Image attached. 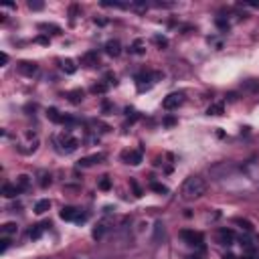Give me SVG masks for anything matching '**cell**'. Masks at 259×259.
Wrapping results in <instances>:
<instances>
[{
    "label": "cell",
    "mask_w": 259,
    "mask_h": 259,
    "mask_svg": "<svg viewBox=\"0 0 259 259\" xmlns=\"http://www.w3.org/2000/svg\"><path fill=\"white\" fill-rule=\"evenodd\" d=\"M204 192H206V182H204V178H200V176H188V178L182 182L180 198L186 200V202H190V200H198Z\"/></svg>",
    "instance_id": "obj_1"
},
{
    "label": "cell",
    "mask_w": 259,
    "mask_h": 259,
    "mask_svg": "<svg viewBox=\"0 0 259 259\" xmlns=\"http://www.w3.org/2000/svg\"><path fill=\"white\" fill-rule=\"evenodd\" d=\"M182 101H184V93H170L164 97L162 105H164V109H176L178 105H182Z\"/></svg>",
    "instance_id": "obj_2"
},
{
    "label": "cell",
    "mask_w": 259,
    "mask_h": 259,
    "mask_svg": "<svg viewBox=\"0 0 259 259\" xmlns=\"http://www.w3.org/2000/svg\"><path fill=\"white\" fill-rule=\"evenodd\" d=\"M61 219L63 221H83L85 219V214H81L77 208H73V206H65L63 210H61Z\"/></svg>",
    "instance_id": "obj_3"
},
{
    "label": "cell",
    "mask_w": 259,
    "mask_h": 259,
    "mask_svg": "<svg viewBox=\"0 0 259 259\" xmlns=\"http://www.w3.org/2000/svg\"><path fill=\"white\" fill-rule=\"evenodd\" d=\"M182 239L188 245H196V247L202 245V235L200 233H194V231H182Z\"/></svg>",
    "instance_id": "obj_4"
},
{
    "label": "cell",
    "mask_w": 259,
    "mask_h": 259,
    "mask_svg": "<svg viewBox=\"0 0 259 259\" xmlns=\"http://www.w3.org/2000/svg\"><path fill=\"white\" fill-rule=\"evenodd\" d=\"M105 53L117 57V55L121 53V45H119V40H109V42L105 45Z\"/></svg>",
    "instance_id": "obj_5"
},
{
    "label": "cell",
    "mask_w": 259,
    "mask_h": 259,
    "mask_svg": "<svg viewBox=\"0 0 259 259\" xmlns=\"http://www.w3.org/2000/svg\"><path fill=\"white\" fill-rule=\"evenodd\" d=\"M103 158H105L103 154H93V156H87V158H83L79 164H81V166H93V164H99Z\"/></svg>",
    "instance_id": "obj_6"
},
{
    "label": "cell",
    "mask_w": 259,
    "mask_h": 259,
    "mask_svg": "<svg viewBox=\"0 0 259 259\" xmlns=\"http://www.w3.org/2000/svg\"><path fill=\"white\" fill-rule=\"evenodd\" d=\"M18 71H20V73H24V75H34V73H36V65H34V63H26V61H24V63H20V65H18Z\"/></svg>",
    "instance_id": "obj_7"
},
{
    "label": "cell",
    "mask_w": 259,
    "mask_h": 259,
    "mask_svg": "<svg viewBox=\"0 0 259 259\" xmlns=\"http://www.w3.org/2000/svg\"><path fill=\"white\" fill-rule=\"evenodd\" d=\"M49 208H51V200H47V198H42V200H38V202L34 204V212H36V214H45Z\"/></svg>",
    "instance_id": "obj_8"
},
{
    "label": "cell",
    "mask_w": 259,
    "mask_h": 259,
    "mask_svg": "<svg viewBox=\"0 0 259 259\" xmlns=\"http://www.w3.org/2000/svg\"><path fill=\"white\" fill-rule=\"evenodd\" d=\"M219 241H221L223 245H231V243H233V231L221 229V231H219Z\"/></svg>",
    "instance_id": "obj_9"
},
{
    "label": "cell",
    "mask_w": 259,
    "mask_h": 259,
    "mask_svg": "<svg viewBox=\"0 0 259 259\" xmlns=\"http://www.w3.org/2000/svg\"><path fill=\"white\" fill-rule=\"evenodd\" d=\"M123 158L127 160V164H140L142 162V154H140V150H136V152H130V154H123Z\"/></svg>",
    "instance_id": "obj_10"
},
{
    "label": "cell",
    "mask_w": 259,
    "mask_h": 259,
    "mask_svg": "<svg viewBox=\"0 0 259 259\" xmlns=\"http://www.w3.org/2000/svg\"><path fill=\"white\" fill-rule=\"evenodd\" d=\"M47 227H51V225H47V223H42V225H34L30 231H28V235H30V239H38L40 235H42V231L47 229Z\"/></svg>",
    "instance_id": "obj_11"
},
{
    "label": "cell",
    "mask_w": 259,
    "mask_h": 259,
    "mask_svg": "<svg viewBox=\"0 0 259 259\" xmlns=\"http://www.w3.org/2000/svg\"><path fill=\"white\" fill-rule=\"evenodd\" d=\"M18 190H20V188H18L16 184H14V186H12V184H4V186H2V192H4V196H8V198H14V196L18 194Z\"/></svg>",
    "instance_id": "obj_12"
},
{
    "label": "cell",
    "mask_w": 259,
    "mask_h": 259,
    "mask_svg": "<svg viewBox=\"0 0 259 259\" xmlns=\"http://www.w3.org/2000/svg\"><path fill=\"white\" fill-rule=\"evenodd\" d=\"M18 233V225L16 223H6L2 227V237H8V235H16Z\"/></svg>",
    "instance_id": "obj_13"
},
{
    "label": "cell",
    "mask_w": 259,
    "mask_h": 259,
    "mask_svg": "<svg viewBox=\"0 0 259 259\" xmlns=\"http://www.w3.org/2000/svg\"><path fill=\"white\" fill-rule=\"evenodd\" d=\"M47 115H49V119H53L55 123H63L67 117H63V115H59V111L55 109V107H51L49 111H47Z\"/></svg>",
    "instance_id": "obj_14"
},
{
    "label": "cell",
    "mask_w": 259,
    "mask_h": 259,
    "mask_svg": "<svg viewBox=\"0 0 259 259\" xmlns=\"http://www.w3.org/2000/svg\"><path fill=\"white\" fill-rule=\"evenodd\" d=\"M28 184H30V178H28L26 174H20V176L16 178V186H18V188H28Z\"/></svg>",
    "instance_id": "obj_15"
},
{
    "label": "cell",
    "mask_w": 259,
    "mask_h": 259,
    "mask_svg": "<svg viewBox=\"0 0 259 259\" xmlns=\"http://www.w3.org/2000/svg\"><path fill=\"white\" fill-rule=\"evenodd\" d=\"M206 113H208V115H221V113H223V103H217V105H210Z\"/></svg>",
    "instance_id": "obj_16"
},
{
    "label": "cell",
    "mask_w": 259,
    "mask_h": 259,
    "mask_svg": "<svg viewBox=\"0 0 259 259\" xmlns=\"http://www.w3.org/2000/svg\"><path fill=\"white\" fill-rule=\"evenodd\" d=\"M69 99H71L73 103H79V101L83 99V91H79V89H77V91H71V93H69Z\"/></svg>",
    "instance_id": "obj_17"
},
{
    "label": "cell",
    "mask_w": 259,
    "mask_h": 259,
    "mask_svg": "<svg viewBox=\"0 0 259 259\" xmlns=\"http://www.w3.org/2000/svg\"><path fill=\"white\" fill-rule=\"evenodd\" d=\"M99 188H101V190H109V188H111V180H109V176H101V180H99Z\"/></svg>",
    "instance_id": "obj_18"
},
{
    "label": "cell",
    "mask_w": 259,
    "mask_h": 259,
    "mask_svg": "<svg viewBox=\"0 0 259 259\" xmlns=\"http://www.w3.org/2000/svg\"><path fill=\"white\" fill-rule=\"evenodd\" d=\"M83 61L89 63V65H97V53H87V55L83 57Z\"/></svg>",
    "instance_id": "obj_19"
},
{
    "label": "cell",
    "mask_w": 259,
    "mask_h": 259,
    "mask_svg": "<svg viewBox=\"0 0 259 259\" xmlns=\"http://www.w3.org/2000/svg\"><path fill=\"white\" fill-rule=\"evenodd\" d=\"M67 73H75V65H73V61L71 59H67V61H63V65H61Z\"/></svg>",
    "instance_id": "obj_20"
},
{
    "label": "cell",
    "mask_w": 259,
    "mask_h": 259,
    "mask_svg": "<svg viewBox=\"0 0 259 259\" xmlns=\"http://www.w3.org/2000/svg\"><path fill=\"white\" fill-rule=\"evenodd\" d=\"M150 186H152V190H156V192H168V188H166L164 184H158V182H152Z\"/></svg>",
    "instance_id": "obj_21"
},
{
    "label": "cell",
    "mask_w": 259,
    "mask_h": 259,
    "mask_svg": "<svg viewBox=\"0 0 259 259\" xmlns=\"http://www.w3.org/2000/svg\"><path fill=\"white\" fill-rule=\"evenodd\" d=\"M47 184H51V176L40 174V186H47Z\"/></svg>",
    "instance_id": "obj_22"
},
{
    "label": "cell",
    "mask_w": 259,
    "mask_h": 259,
    "mask_svg": "<svg viewBox=\"0 0 259 259\" xmlns=\"http://www.w3.org/2000/svg\"><path fill=\"white\" fill-rule=\"evenodd\" d=\"M28 8H32V10H40V8H42V2H28Z\"/></svg>",
    "instance_id": "obj_23"
},
{
    "label": "cell",
    "mask_w": 259,
    "mask_h": 259,
    "mask_svg": "<svg viewBox=\"0 0 259 259\" xmlns=\"http://www.w3.org/2000/svg\"><path fill=\"white\" fill-rule=\"evenodd\" d=\"M134 53H144V49H142V42H140V40H136V42H134Z\"/></svg>",
    "instance_id": "obj_24"
},
{
    "label": "cell",
    "mask_w": 259,
    "mask_h": 259,
    "mask_svg": "<svg viewBox=\"0 0 259 259\" xmlns=\"http://www.w3.org/2000/svg\"><path fill=\"white\" fill-rule=\"evenodd\" d=\"M247 6H251V8H257V10H259V2H247Z\"/></svg>",
    "instance_id": "obj_25"
}]
</instances>
